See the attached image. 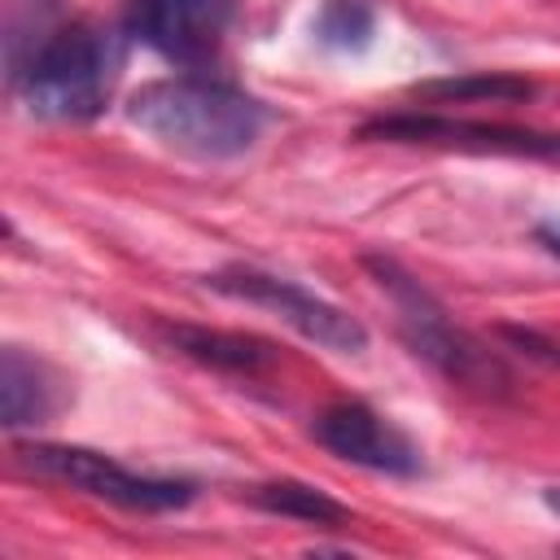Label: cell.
<instances>
[{"label":"cell","mask_w":560,"mask_h":560,"mask_svg":"<svg viewBox=\"0 0 560 560\" xmlns=\"http://www.w3.org/2000/svg\"><path fill=\"white\" fill-rule=\"evenodd\" d=\"M127 118L158 144L201 158V162L241 158L245 149H254V140L267 122V114L254 96H245L232 83L197 79V74L144 83L127 101Z\"/></svg>","instance_id":"1"},{"label":"cell","mask_w":560,"mask_h":560,"mask_svg":"<svg viewBox=\"0 0 560 560\" xmlns=\"http://www.w3.org/2000/svg\"><path fill=\"white\" fill-rule=\"evenodd\" d=\"M315 35L324 48L337 52H363L376 35V9L372 0H324L315 18Z\"/></svg>","instance_id":"13"},{"label":"cell","mask_w":560,"mask_h":560,"mask_svg":"<svg viewBox=\"0 0 560 560\" xmlns=\"http://www.w3.org/2000/svg\"><path fill=\"white\" fill-rule=\"evenodd\" d=\"M542 503H547V512L560 516V486H547V490H542Z\"/></svg>","instance_id":"16"},{"label":"cell","mask_w":560,"mask_h":560,"mask_svg":"<svg viewBox=\"0 0 560 560\" xmlns=\"http://www.w3.org/2000/svg\"><path fill=\"white\" fill-rule=\"evenodd\" d=\"M354 136L394 140V144H429V149H464V153L560 158V131L486 122V118H446V114H381V118H368Z\"/></svg>","instance_id":"6"},{"label":"cell","mask_w":560,"mask_h":560,"mask_svg":"<svg viewBox=\"0 0 560 560\" xmlns=\"http://www.w3.org/2000/svg\"><path fill=\"white\" fill-rule=\"evenodd\" d=\"M228 22L232 0H127V35L175 66H206Z\"/></svg>","instance_id":"7"},{"label":"cell","mask_w":560,"mask_h":560,"mask_svg":"<svg viewBox=\"0 0 560 560\" xmlns=\"http://www.w3.org/2000/svg\"><path fill=\"white\" fill-rule=\"evenodd\" d=\"M538 241L560 258V223H542V228H538Z\"/></svg>","instance_id":"15"},{"label":"cell","mask_w":560,"mask_h":560,"mask_svg":"<svg viewBox=\"0 0 560 560\" xmlns=\"http://www.w3.org/2000/svg\"><path fill=\"white\" fill-rule=\"evenodd\" d=\"M494 332H499L508 346H516L521 354H529V359H538V363L560 368V341H556V337H542L538 328H521V324H499Z\"/></svg>","instance_id":"14"},{"label":"cell","mask_w":560,"mask_h":560,"mask_svg":"<svg viewBox=\"0 0 560 560\" xmlns=\"http://www.w3.org/2000/svg\"><path fill=\"white\" fill-rule=\"evenodd\" d=\"M311 438L354 464V468H368V472H385V477H416L424 468L420 459V446L398 429L389 424L385 416H376L368 402H332L315 416L311 424Z\"/></svg>","instance_id":"8"},{"label":"cell","mask_w":560,"mask_h":560,"mask_svg":"<svg viewBox=\"0 0 560 560\" xmlns=\"http://www.w3.org/2000/svg\"><path fill=\"white\" fill-rule=\"evenodd\" d=\"M18 464L39 472V477H52V481H66L92 499H105L114 508H127V512H175L184 503H192V486L188 481H175V477H144V472H131L122 468L118 459L92 451V446H66V442H26L18 446Z\"/></svg>","instance_id":"4"},{"label":"cell","mask_w":560,"mask_h":560,"mask_svg":"<svg viewBox=\"0 0 560 560\" xmlns=\"http://www.w3.org/2000/svg\"><path fill=\"white\" fill-rule=\"evenodd\" d=\"M57 411L52 372L22 346L0 350V420L4 429H35Z\"/></svg>","instance_id":"10"},{"label":"cell","mask_w":560,"mask_h":560,"mask_svg":"<svg viewBox=\"0 0 560 560\" xmlns=\"http://www.w3.org/2000/svg\"><path fill=\"white\" fill-rule=\"evenodd\" d=\"M363 267H368V271L376 276V284L394 298L402 341H407L424 363H433L446 381L468 385V389H477V394H503V389L512 385V372L503 368V359H499L494 350H486L472 332H464V328L446 315V306H442L416 276H407L394 258L372 254V258H363Z\"/></svg>","instance_id":"3"},{"label":"cell","mask_w":560,"mask_h":560,"mask_svg":"<svg viewBox=\"0 0 560 560\" xmlns=\"http://www.w3.org/2000/svg\"><path fill=\"white\" fill-rule=\"evenodd\" d=\"M538 88L521 74L508 70H468V74H451V79H429L416 88V96L424 101H494V105H512V101H529Z\"/></svg>","instance_id":"12"},{"label":"cell","mask_w":560,"mask_h":560,"mask_svg":"<svg viewBox=\"0 0 560 560\" xmlns=\"http://www.w3.org/2000/svg\"><path fill=\"white\" fill-rule=\"evenodd\" d=\"M206 289L271 311L276 319H284L293 332H302L306 341H315L324 350L359 354L368 346V328L350 311H341L328 298L302 289L298 280H284V276H271V271H258V267H223V271L206 276Z\"/></svg>","instance_id":"5"},{"label":"cell","mask_w":560,"mask_h":560,"mask_svg":"<svg viewBox=\"0 0 560 560\" xmlns=\"http://www.w3.org/2000/svg\"><path fill=\"white\" fill-rule=\"evenodd\" d=\"M166 341L188 354L192 363H206V368H219V372H262L280 359L276 341L267 337H254V332H228V328H201V324H171L166 328Z\"/></svg>","instance_id":"9"},{"label":"cell","mask_w":560,"mask_h":560,"mask_svg":"<svg viewBox=\"0 0 560 560\" xmlns=\"http://www.w3.org/2000/svg\"><path fill=\"white\" fill-rule=\"evenodd\" d=\"M249 503L271 512V516H289V521H306V525H346L350 521L346 503H337L328 490H319L311 481H293V477L254 486Z\"/></svg>","instance_id":"11"},{"label":"cell","mask_w":560,"mask_h":560,"mask_svg":"<svg viewBox=\"0 0 560 560\" xmlns=\"http://www.w3.org/2000/svg\"><path fill=\"white\" fill-rule=\"evenodd\" d=\"M122 66V44L101 22L52 26L31 57L9 74L26 114L44 122H88L105 109Z\"/></svg>","instance_id":"2"}]
</instances>
